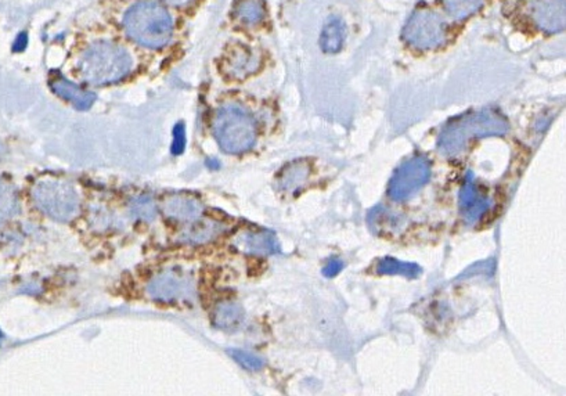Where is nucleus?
<instances>
[{
    "mask_svg": "<svg viewBox=\"0 0 566 396\" xmlns=\"http://www.w3.org/2000/svg\"><path fill=\"white\" fill-rule=\"evenodd\" d=\"M131 214L136 219L150 222L157 215V208L155 203L150 196H139L132 200L131 203Z\"/></svg>",
    "mask_w": 566,
    "mask_h": 396,
    "instance_id": "obj_24",
    "label": "nucleus"
},
{
    "mask_svg": "<svg viewBox=\"0 0 566 396\" xmlns=\"http://www.w3.org/2000/svg\"><path fill=\"white\" fill-rule=\"evenodd\" d=\"M135 66V54L124 43L100 37L88 42L76 52L73 72L82 82L106 86L129 76Z\"/></svg>",
    "mask_w": 566,
    "mask_h": 396,
    "instance_id": "obj_1",
    "label": "nucleus"
},
{
    "mask_svg": "<svg viewBox=\"0 0 566 396\" xmlns=\"http://www.w3.org/2000/svg\"><path fill=\"white\" fill-rule=\"evenodd\" d=\"M244 318L243 308L236 302H222L213 312V324L222 330H231L241 323Z\"/></svg>",
    "mask_w": 566,
    "mask_h": 396,
    "instance_id": "obj_20",
    "label": "nucleus"
},
{
    "mask_svg": "<svg viewBox=\"0 0 566 396\" xmlns=\"http://www.w3.org/2000/svg\"><path fill=\"white\" fill-rule=\"evenodd\" d=\"M213 136L219 147L227 154H244L258 138V126L252 114L239 104H226L213 116Z\"/></svg>",
    "mask_w": 566,
    "mask_h": 396,
    "instance_id": "obj_5",
    "label": "nucleus"
},
{
    "mask_svg": "<svg viewBox=\"0 0 566 396\" xmlns=\"http://www.w3.org/2000/svg\"><path fill=\"white\" fill-rule=\"evenodd\" d=\"M18 197L14 186L7 180L0 179V224L17 212Z\"/></svg>",
    "mask_w": 566,
    "mask_h": 396,
    "instance_id": "obj_22",
    "label": "nucleus"
},
{
    "mask_svg": "<svg viewBox=\"0 0 566 396\" xmlns=\"http://www.w3.org/2000/svg\"><path fill=\"white\" fill-rule=\"evenodd\" d=\"M508 131L507 119L493 109L469 112L449 122L440 132L438 148L446 157H457L474 139L502 136Z\"/></svg>",
    "mask_w": 566,
    "mask_h": 396,
    "instance_id": "obj_3",
    "label": "nucleus"
},
{
    "mask_svg": "<svg viewBox=\"0 0 566 396\" xmlns=\"http://www.w3.org/2000/svg\"><path fill=\"white\" fill-rule=\"evenodd\" d=\"M222 230H223V226L220 223L205 219V220H201V222L193 224L186 232H183V234L180 236V241L186 243V244H194V246L204 244V243L212 241L215 237H217L220 234Z\"/></svg>",
    "mask_w": 566,
    "mask_h": 396,
    "instance_id": "obj_18",
    "label": "nucleus"
},
{
    "mask_svg": "<svg viewBox=\"0 0 566 396\" xmlns=\"http://www.w3.org/2000/svg\"><path fill=\"white\" fill-rule=\"evenodd\" d=\"M121 24L128 37L151 50L167 47L175 35L172 14L157 0H138L131 4Z\"/></svg>",
    "mask_w": 566,
    "mask_h": 396,
    "instance_id": "obj_2",
    "label": "nucleus"
},
{
    "mask_svg": "<svg viewBox=\"0 0 566 396\" xmlns=\"http://www.w3.org/2000/svg\"><path fill=\"white\" fill-rule=\"evenodd\" d=\"M486 0H443L445 11L453 20H465L479 11Z\"/></svg>",
    "mask_w": 566,
    "mask_h": 396,
    "instance_id": "obj_21",
    "label": "nucleus"
},
{
    "mask_svg": "<svg viewBox=\"0 0 566 396\" xmlns=\"http://www.w3.org/2000/svg\"><path fill=\"white\" fill-rule=\"evenodd\" d=\"M227 354H229L233 359L236 360L240 366H243V367L247 368V370H252V371L260 370V368L263 367V364H265V361H263L262 358H259L258 355H253V354L246 352V351L229 349Z\"/></svg>",
    "mask_w": 566,
    "mask_h": 396,
    "instance_id": "obj_25",
    "label": "nucleus"
},
{
    "mask_svg": "<svg viewBox=\"0 0 566 396\" xmlns=\"http://www.w3.org/2000/svg\"><path fill=\"white\" fill-rule=\"evenodd\" d=\"M262 66V57L259 53L241 43H236L227 47L220 60V71L223 76L233 80H241L253 75Z\"/></svg>",
    "mask_w": 566,
    "mask_h": 396,
    "instance_id": "obj_9",
    "label": "nucleus"
},
{
    "mask_svg": "<svg viewBox=\"0 0 566 396\" xmlns=\"http://www.w3.org/2000/svg\"><path fill=\"white\" fill-rule=\"evenodd\" d=\"M27 43H28V35H27V32H21L20 35L17 36V39H16V42H14V44H13V52L20 53V52L25 50Z\"/></svg>",
    "mask_w": 566,
    "mask_h": 396,
    "instance_id": "obj_28",
    "label": "nucleus"
},
{
    "mask_svg": "<svg viewBox=\"0 0 566 396\" xmlns=\"http://www.w3.org/2000/svg\"><path fill=\"white\" fill-rule=\"evenodd\" d=\"M430 178V162L425 155H416L403 162L388 184V196L393 201H406L416 196Z\"/></svg>",
    "mask_w": 566,
    "mask_h": 396,
    "instance_id": "obj_8",
    "label": "nucleus"
},
{
    "mask_svg": "<svg viewBox=\"0 0 566 396\" xmlns=\"http://www.w3.org/2000/svg\"><path fill=\"white\" fill-rule=\"evenodd\" d=\"M167 3H169V4H172V6H187V4H190L193 0H165Z\"/></svg>",
    "mask_w": 566,
    "mask_h": 396,
    "instance_id": "obj_29",
    "label": "nucleus"
},
{
    "mask_svg": "<svg viewBox=\"0 0 566 396\" xmlns=\"http://www.w3.org/2000/svg\"><path fill=\"white\" fill-rule=\"evenodd\" d=\"M36 207L59 222H70L79 212L76 190L64 180H39L32 188Z\"/></svg>",
    "mask_w": 566,
    "mask_h": 396,
    "instance_id": "obj_6",
    "label": "nucleus"
},
{
    "mask_svg": "<svg viewBox=\"0 0 566 396\" xmlns=\"http://www.w3.org/2000/svg\"><path fill=\"white\" fill-rule=\"evenodd\" d=\"M1 340H3V332L0 331V344H1Z\"/></svg>",
    "mask_w": 566,
    "mask_h": 396,
    "instance_id": "obj_30",
    "label": "nucleus"
},
{
    "mask_svg": "<svg viewBox=\"0 0 566 396\" xmlns=\"http://www.w3.org/2000/svg\"><path fill=\"white\" fill-rule=\"evenodd\" d=\"M162 212L176 222H194L203 215L204 205L190 194H172L162 201Z\"/></svg>",
    "mask_w": 566,
    "mask_h": 396,
    "instance_id": "obj_13",
    "label": "nucleus"
},
{
    "mask_svg": "<svg viewBox=\"0 0 566 396\" xmlns=\"http://www.w3.org/2000/svg\"><path fill=\"white\" fill-rule=\"evenodd\" d=\"M233 14L239 23L247 27H255L265 20L266 4L263 0H237Z\"/></svg>",
    "mask_w": 566,
    "mask_h": 396,
    "instance_id": "obj_17",
    "label": "nucleus"
},
{
    "mask_svg": "<svg viewBox=\"0 0 566 396\" xmlns=\"http://www.w3.org/2000/svg\"><path fill=\"white\" fill-rule=\"evenodd\" d=\"M345 34H347V28H345L344 21L337 17L330 18L325 23V25L321 31V36H320L321 50L327 54L338 53L344 46Z\"/></svg>",
    "mask_w": 566,
    "mask_h": 396,
    "instance_id": "obj_16",
    "label": "nucleus"
},
{
    "mask_svg": "<svg viewBox=\"0 0 566 396\" xmlns=\"http://www.w3.org/2000/svg\"><path fill=\"white\" fill-rule=\"evenodd\" d=\"M344 262L342 260H339V259H331L327 265H325V268L323 269V275L325 276V277H334V276H337L342 269H344Z\"/></svg>",
    "mask_w": 566,
    "mask_h": 396,
    "instance_id": "obj_27",
    "label": "nucleus"
},
{
    "mask_svg": "<svg viewBox=\"0 0 566 396\" xmlns=\"http://www.w3.org/2000/svg\"><path fill=\"white\" fill-rule=\"evenodd\" d=\"M186 145V131L183 124H177L174 129V143H172V154L180 155L184 151Z\"/></svg>",
    "mask_w": 566,
    "mask_h": 396,
    "instance_id": "obj_26",
    "label": "nucleus"
},
{
    "mask_svg": "<svg viewBox=\"0 0 566 396\" xmlns=\"http://www.w3.org/2000/svg\"><path fill=\"white\" fill-rule=\"evenodd\" d=\"M403 39L413 49L420 52L435 50L445 44L449 37V27L436 11L416 10L403 28Z\"/></svg>",
    "mask_w": 566,
    "mask_h": 396,
    "instance_id": "obj_7",
    "label": "nucleus"
},
{
    "mask_svg": "<svg viewBox=\"0 0 566 396\" xmlns=\"http://www.w3.org/2000/svg\"><path fill=\"white\" fill-rule=\"evenodd\" d=\"M188 289V282L183 273L177 270H165L155 277L147 286V294L161 302H172L183 296Z\"/></svg>",
    "mask_w": 566,
    "mask_h": 396,
    "instance_id": "obj_10",
    "label": "nucleus"
},
{
    "mask_svg": "<svg viewBox=\"0 0 566 396\" xmlns=\"http://www.w3.org/2000/svg\"><path fill=\"white\" fill-rule=\"evenodd\" d=\"M50 89L61 99L70 102L79 111L89 109L96 102V95L80 89L75 83L64 78L60 72L53 71L49 76Z\"/></svg>",
    "mask_w": 566,
    "mask_h": 396,
    "instance_id": "obj_12",
    "label": "nucleus"
},
{
    "mask_svg": "<svg viewBox=\"0 0 566 396\" xmlns=\"http://www.w3.org/2000/svg\"><path fill=\"white\" fill-rule=\"evenodd\" d=\"M237 246L247 253L260 256L280 252V243L276 234L270 230L248 232L237 240Z\"/></svg>",
    "mask_w": 566,
    "mask_h": 396,
    "instance_id": "obj_14",
    "label": "nucleus"
},
{
    "mask_svg": "<svg viewBox=\"0 0 566 396\" xmlns=\"http://www.w3.org/2000/svg\"><path fill=\"white\" fill-rule=\"evenodd\" d=\"M368 224L370 227L377 233V232H395L400 229V220L399 216L392 215L390 210H385L384 207H377L370 211L368 214Z\"/></svg>",
    "mask_w": 566,
    "mask_h": 396,
    "instance_id": "obj_23",
    "label": "nucleus"
},
{
    "mask_svg": "<svg viewBox=\"0 0 566 396\" xmlns=\"http://www.w3.org/2000/svg\"><path fill=\"white\" fill-rule=\"evenodd\" d=\"M309 178L311 164L306 160H298L284 167L277 176V186L284 193L294 194L306 186Z\"/></svg>",
    "mask_w": 566,
    "mask_h": 396,
    "instance_id": "obj_15",
    "label": "nucleus"
},
{
    "mask_svg": "<svg viewBox=\"0 0 566 396\" xmlns=\"http://www.w3.org/2000/svg\"><path fill=\"white\" fill-rule=\"evenodd\" d=\"M502 14L531 35H555L565 30V0H504Z\"/></svg>",
    "mask_w": 566,
    "mask_h": 396,
    "instance_id": "obj_4",
    "label": "nucleus"
},
{
    "mask_svg": "<svg viewBox=\"0 0 566 396\" xmlns=\"http://www.w3.org/2000/svg\"><path fill=\"white\" fill-rule=\"evenodd\" d=\"M377 273L383 276H404L407 279H417L423 273V269L414 262H404L387 256L378 262Z\"/></svg>",
    "mask_w": 566,
    "mask_h": 396,
    "instance_id": "obj_19",
    "label": "nucleus"
},
{
    "mask_svg": "<svg viewBox=\"0 0 566 396\" xmlns=\"http://www.w3.org/2000/svg\"><path fill=\"white\" fill-rule=\"evenodd\" d=\"M490 200L485 198L474 183V174L469 171L465 176L460 190V211L468 224L476 223L482 215L490 208Z\"/></svg>",
    "mask_w": 566,
    "mask_h": 396,
    "instance_id": "obj_11",
    "label": "nucleus"
}]
</instances>
